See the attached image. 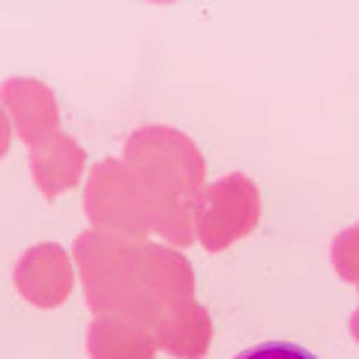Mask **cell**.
<instances>
[{
    "label": "cell",
    "mask_w": 359,
    "mask_h": 359,
    "mask_svg": "<svg viewBox=\"0 0 359 359\" xmlns=\"http://www.w3.org/2000/svg\"><path fill=\"white\" fill-rule=\"evenodd\" d=\"M257 212H261V201L255 183H249L243 174L222 177L201 195L198 233L210 252H219L255 228Z\"/></svg>",
    "instance_id": "1"
},
{
    "label": "cell",
    "mask_w": 359,
    "mask_h": 359,
    "mask_svg": "<svg viewBox=\"0 0 359 359\" xmlns=\"http://www.w3.org/2000/svg\"><path fill=\"white\" fill-rule=\"evenodd\" d=\"M21 297L39 309H57L72 290V264L57 243L33 245L15 266Z\"/></svg>",
    "instance_id": "2"
},
{
    "label": "cell",
    "mask_w": 359,
    "mask_h": 359,
    "mask_svg": "<svg viewBox=\"0 0 359 359\" xmlns=\"http://www.w3.org/2000/svg\"><path fill=\"white\" fill-rule=\"evenodd\" d=\"M6 108L13 111V120L30 147H36L48 138V132L57 123V105H54V93L39 81H27V78H13L6 81L4 90Z\"/></svg>",
    "instance_id": "3"
},
{
    "label": "cell",
    "mask_w": 359,
    "mask_h": 359,
    "mask_svg": "<svg viewBox=\"0 0 359 359\" xmlns=\"http://www.w3.org/2000/svg\"><path fill=\"white\" fill-rule=\"evenodd\" d=\"M33 180L39 183L45 198H57L63 189L78 183L84 171V153L69 135H51L36 147H30Z\"/></svg>",
    "instance_id": "4"
},
{
    "label": "cell",
    "mask_w": 359,
    "mask_h": 359,
    "mask_svg": "<svg viewBox=\"0 0 359 359\" xmlns=\"http://www.w3.org/2000/svg\"><path fill=\"white\" fill-rule=\"evenodd\" d=\"M156 339L162 341L165 351H171L174 356L195 359L207 351L210 344V318L207 311H201L195 302L186 299V306L159 311V330Z\"/></svg>",
    "instance_id": "5"
},
{
    "label": "cell",
    "mask_w": 359,
    "mask_h": 359,
    "mask_svg": "<svg viewBox=\"0 0 359 359\" xmlns=\"http://www.w3.org/2000/svg\"><path fill=\"white\" fill-rule=\"evenodd\" d=\"M90 353L96 359H150L153 341L126 320H96L90 330Z\"/></svg>",
    "instance_id": "6"
},
{
    "label": "cell",
    "mask_w": 359,
    "mask_h": 359,
    "mask_svg": "<svg viewBox=\"0 0 359 359\" xmlns=\"http://www.w3.org/2000/svg\"><path fill=\"white\" fill-rule=\"evenodd\" d=\"M332 264L344 282L359 285V224L341 231L332 243Z\"/></svg>",
    "instance_id": "7"
},
{
    "label": "cell",
    "mask_w": 359,
    "mask_h": 359,
    "mask_svg": "<svg viewBox=\"0 0 359 359\" xmlns=\"http://www.w3.org/2000/svg\"><path fill=\"white\" fill-rule=\"evenodd\" d=\"M233 359H318V356L294 341H264V344H255L249 351L237 353Z\"/></svg>",
    "instance_id": "8"
},
{
    "label": "cell",
    "mask_w": 359,
    "mask_h": 359,
    "mask_svg": "<svg viewBox=\"0 0 359 359\" xmlns=\"http://www.w3.org/2000/svg\"><path fill=\"white\" fill-rule=\"evenodd\" d=\"M6 147H9V123L4 117V111H0V156L6 153Z\"/></svg>",
    "instance_id": "9"
},
{
    "label": "cell",
    "mask_w": 359,
    "mask_h": 359,
    "mask_svg": "<svg viewBox=\"0 0 359 359\" xmlns=\"http://www.w3.org/2000/svg\"><path fill=\"white\" fill-rule=\"evenodd\" d=\"M351 332H353V339L359 341V309L353 311V318H351Z\"/></svg>",
    "instance_id": "10"
}]
</instances>
